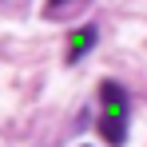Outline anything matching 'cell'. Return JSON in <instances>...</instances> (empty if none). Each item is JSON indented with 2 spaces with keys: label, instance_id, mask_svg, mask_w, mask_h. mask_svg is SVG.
<instances>
[{
  "label": "cell",
  "instance_id": "6da1fadb",
  "mask_svg": "<svg viewBox=\"0 0 147 147\" xmlns=\"http://www.w3.org/2000/svg\"><path fill=\"white\" fill-rule=\"evenodd\" d=\"M127 111H131V99H127V88L115 84V80H103L99 84V135L107 147H123L127 139Z\"/></svg>",
  "mask_w": 147,
  "mask_h": 147
},
{
  "label": "cell",
  "instance_id": "277c9868",
  "mask_svg": "<svg viewBox=\"0 0 147 147\" xmlns=\"http://www.w3.org/2000/svg\"><path fill=\"white\" fill-rule=\"evenodd\" d=\"M0 4H16V0H0Z\"/></svg>",
  "mask_w": 147,
  "mask_h": 147
},
{
  "label": "cell",
  "instance_id": "3957f363",
  "mask_svg": "<svg viewBox=\"0 0 147 147\" xmlns=\"http://www.w3.org/2000/svg\"><path fill=\"white\" fill-rule=\"evenodd\" d=\"M88 0H48V8H44V16L48 20H60V16H72V12H80Z\"/></svg>",
  "mask_w": 147,
  "mask_h": 147
},
{
  "label": "cell",
  "instance_id": "7a4b0ae2",
  "mask_svg": "<svg viewBox=\"0 0 147 147\" xmlns=\"http://www.w3.org/2000/svg\"><path fill=\"white\" fill-rule=\"evenodd\" d=\"M96 44H99V28H96V24L76 28L72 36H68V52H64V60H68V64H80V60L96 48Z\"/></svg>",
  "mask_w": 147,
  "mask_h": 147
}]
</instances>
